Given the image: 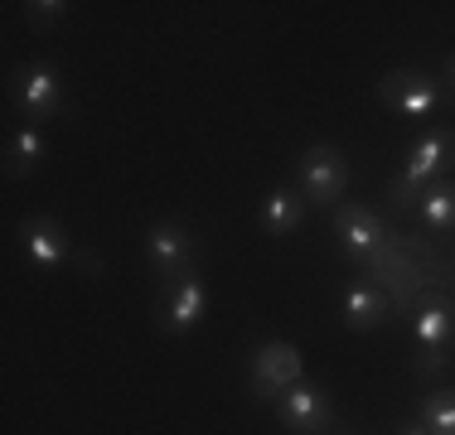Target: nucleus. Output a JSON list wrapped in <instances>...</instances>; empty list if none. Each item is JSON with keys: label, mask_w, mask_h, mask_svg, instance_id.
<instances>
[{"label": "nucleus", "mask_w": 455, "mask_h": 435, "mask_svg": "<svg viewBox=\"0 0 455 435\" xmlns=\"http://www.w3.org/2000/svg\"><path fill=\"white\" fill-rule=\"evenodd\" d=\"M204 310H209V290H204L199 271H189L184 281L170 286L165 310H160V329H165V334H189L194 324L204 320Z\"/></svg>", "instance_id": "11"}, {"label": "nucleus", "mask_w": 455, "mask_h": 435, "mask_svg": "<svg viewBox=\"0 0 455 435\" xmlns=\"http://www.w3.org/2000/svg\"><path fill=\"white\" fill-rule=\"evenodd\" d=\"M378 97H383V107L393 116H403V122H427V116H436V107H441V83L431 78V73L397 68V73H387V78L378 83Z\"/></svg>", "instance_id": "6"}, {"label": "nucleus", "mask_w": 455, "mask_h": 435, "mask_svg": "<svg viewBox=\"0 0 455 435\" xmlns=\"http://www.w3.org/2000/svg\"><path fill=\"white\" fill-rule=\"evenodd\" d=\"M276 416H281V426H286V431L315 435V431L330 426V397H324V387H315V383L300 377L296 387H286L276 397Z\"/></svg>", "instance_id": "9"}, {"label": "nucleus", "mask_w": 455, "mask_h": 435, "mask_svg": "<svg viewBox=\"0 0 455 435\" xmlns=\"http://www.w3.org/2000/svg\"><path fill=\"white\" fill-rule=\"evenodd\" d=\"M306 194L296 189V184H281V189H272L262 199V209H257V223H262V233L267 237H291V233H300V223H306Z\"/></svg>", "instance_id": "12"}, {"label": "nucleus", "mask_w": 455, "mask_h": 435, "mask_svg": "<svg viewBox=\"0 0 455 435\" xmlns=\"http://www.w3.org/2000/svg\"><path fill=\"white\" fill-rule=\"evenodd\" d=\"M417 213L427 227H436V233H451L455 227V179H436L427 194L417 199Z\"/></svg>", "instance_id": "15"}, {"label": "nucleus", "mask_w": 455, "mask_h": 435, "mask_svg": "<svg viewBox=\"0 0 455 435\" xmlns=\"http://www.w3.org/2000/svg\"><path fill=\"white\" fill-rule=\"evenodd\" d=\"M300 377H306V358H300L296 344L286 339H272V344H257L252 348V363H247V383H252V397L257 401H272L286 387H296Z\"/></svg>", "instance_id": "5"}, {"label": "nucleus", "mask_w": 455, "mask_h": 435, "mask_svg": "<svg viewBox=\"0 0 455 435\" xmlns=\"http://www.w3.org/2000/svg\"><path fill=\"white\" fill-rule=\"evenodd\" d=\"M455 334V304L451 300H427L417 304V314H411V348H417V373L431 377L441 368V353H446Z\"/></svg>", "instance_id": "8"}, {"label": "nucleus", "mask_w": 455, "mask_h": 435, "mask_svg": "<svg viewBox=\"0 0 455 435\" xmlns=\"http://www.w3.org/2000/svg\"><path fill=\"white\" fill-rule=\"evenodd\" d=\"M25 20H29V29H49L59 20H68V0H29Z\"/></svg>", "instance_id": "17"}, {"label": "nucleus", "mask_w": 455, "mask_h": 435, "mask_svg": "<svg viewBox=\"0 0 455 435\" xmlns=\"http://www.w3.org/2000/svg\"><path fill=\"white\" fill-rule=\"evenodd\" d=\"M334 247H339L344 261H368L378 257V247H383V223H378L373 209H363V203H349L339 218H334Z\"/></svg>", "instance_id": "10"}, {"label": "nucleus", "mask_w": 455, "mask_h": 435, "mask_svg": "<svg viewBox=\"0 0 455 435\" xmlns=\"http://www.w3.org/2000/svg\"><path fill=\"white\" fill-rule=\"evenodd\" d=\"M49 155V140L44 126H20L15 136L5 140V179H29Z\"/></svg>", "instance_id": "14"}, {"label": "nucleus", "mask_w": 455, "mask_h": 435, "mask_svg": "<svg viewBox=\"0 0 455 435\" xmlns=\"http://www.w3.org/2000/svg\"><path fill=\"white\" fill-rule=\"evenodd\" d=\"M296 189L306 194L310 209H334L344 199V189H349V160L334 146H324V140L306 146L296 160Z\"/></svg>", "instance_id": "3"}, {"label": "nucleus", "mask_w": 455, "mask_h": 435, "mask_svg": "<svg viewBox=\"0 0 455 435\" xmlns=\"http://www.w3.org/2000/svg\"><path fill=\"white\" fill-rule=\"evenodd\" d=\"M455 165V130L451 126H431V130H421L417 140H411V150H407V165L403 174L393 179V203L397 209H411V203L421 199V194L431 189L436 179H446V170Z\"/></svg>", "instance_id": "1"}, {"label": "nucleus", "mask_w": 455, "mask_h": 435, "mask_svg": "<svg viewBox=\"0 0 455 435\" xmlns=\"http://www.w3.org/2000/svg\"><path fill=\"white\" fill-rule=\"evenodd\" d=\"M140 252H146V266L156 281H184L194 271V261H199V242H194V233L175 218H160V223L146 227V242H140Z\"/></svg>", "instance_id": "4"}, {"label": "nucleus", "mask_w": 455, "mask_h": 435, "mask_svg": "<svg viewBox=\"0 0 455 435\" xmlns=\"http://www.w3.org/2000/svg\"><path fill=\"white\" fill-rule=\"evenodd\" d=\"M393 435H431V431H427V421H403Z\"/></svg>", "instance_id": "18"}, {"label": "nucleus", "mask_w": 455, "mask_h": 435, "mask_svg": "<svg viewBox=\"0 0 455 435\" xmlns=\"http://www.w3.org/2000/svg\"><path fill=\"white\" fill-rule=\"evenodd\" d=\"M446 83L455 87V53H451V59H446Z\"/></svg>", "instance_id": "19"}, {"label": "nucleus", "mask_w": 455, "mask_h": 435, "mask_svg": "<svg viewBox=\"0 0 455 435\" xmlns=\"http://www.w3.org/2000/svg\"><path fill=\"white\" fill-rule=\"evenodd\" d=\"M339 320H344V329H354V334L378 329V324L387 320V300H383V290L368 286V281H354V286L339 296Z\"/></svg>", "instance_id": "13"}, {"label": "nucleus", "mask_w": 455, "mask_h": 435, "mask_svg": "<svg viewBox=\"0 0 455 435\" xmlns=\"http://www.w3.org/2000/svg\"><path fill=\"white\" fill-rule=\"evenodd\" d=\"M421 421H427L431 435H455V387L431 392L427 407H421Z\"/></svg>", "instance_id": "16"}, {"label": "nucleus", "mask_w": 455, "mask_h": 435, "mask_svg": "<svg viewBox=\"0 0 455 435\" xmlns=\"http://www.w3.org/2000/svg\"><path fill=\"white\" fill-rule=\"evenodd\" d=\"M10 102L20 107V116H25V126H44L53 116L68 107V87H63V73L53 68L44 59H29L25 68L15 73V83H10Z\"/></svg>", "instance_id": "2"}, {"label": "nucleus", "mask_w": 455, "mask_h": 435, "mask_svg": "<svg viewBox=\"0 0 455 435\" xmlns=\"http://www.w3.org/2000/svg\"><path fill=\"white\" fill-rule=\"evenodd\" d=\"M20 252H25L29 271L49 276V271L63 266V261H73V237H68V227H63L59 218L29 213L25 223H20Z\"/></svg>", "instance_id": "7"}]
</instances>
